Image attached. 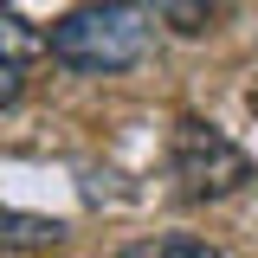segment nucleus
Listing matches in <instances>:
<instances>
[{"label": "nucleus", "mask_w": 258, "mask_h": 258, "mask_svg": "<svg viewBox=\"0 0 258 258\" xmlns=\"http://www.w3.org/2000/svg\"><path fill=\"white\" fill-rule=\"evenodd\" d=\"M149 7H136V0H91V7H78V13H64L52 39H45V52L71 71H129V64L149 58Z\"/></svg>", "instance_id": "f257e3e1"}, {"label": "nucleus", "mask_w": 258, "mask_h": 258, "mask_svg": "<svg viewBox=\"0 0 258 258\" xmlns=\"http://www.w3.org/2000/svg\"><path fill=\"white\" fill-rule=\"evenodd\" d=\"M168 161H174V181H181L187 200H220V194L252 181V155H245L226 129L200 123V116H181V123H174Z\"/></svg>", "instance_id": "f03ea898"}, {"label": "nucleus", "mask_w": 258, "mask_h": 258, "mask_svg": "<svg viewBox=\"0 0 258 258\" xmlns=\"http://www.w3.org/2000/svg\"><path fill=\"white\" fill-rule=\"evenodd\" d=\"M64 226L45 220V213H20V207H0V252H45L58 245Z\"/></svg>", "instance_id": "7ed1b4c3"}, {"label": "nucleus", "mask_w": 258, "mask_h": 258, "mask_svg": "<svg viewBox=\"0 0 258 258\" xmlns=\"http://www.w3.org/2000/svg\"><path fill=\"white\" fill-rule=\"evenodd\" d=\"M39 52H45V39H39V32H26V20H20V13H7V7H0V58L26 64V58H39Z\"/></svg>", "instance_id": "20e7f679"}, {"label": "nucleus", "mask_w": 258, "mask_h": 258, "mask_svg": "<svg viewBox=\"0 0 258 258\" xmlns=\"http://www.w3.org/2000/svg\"><path fill=\"white\" fill-rule=\"evenodd\" d=\"M161 13V26H174V32H207V20H213V0H149Z\"/></svg>", "instance_id": "39448f33"}, {"label": "nucleus", "mask_w": 258, "mask_h": 258, "mask_svg": "<svg viewBox=\"0 0 258 258\" xmlns=\"http://www.w3.org/2000/svg\"><path fill=\"white\" fill-rule=\"evenodd\" d=\"M116 258H220L207 239H142V245H129V252H116Z\"/></svg>", "instance_id": "423d86ee"}, {"label": "nucleus", "mask_w": 258, "mask_h": 258, "mask_svg": "<svg viewBox=\"0 0 258 258\" xmlns=\"http://www.w3.org/2000/svg\"><path fill=\"white\" fill-rule=\"evenodd\" d=\"M13 97H20V64H13V58H0V110H7Z\"/></svg>", "instance_id": "0eeeda50"}]
</instances>
